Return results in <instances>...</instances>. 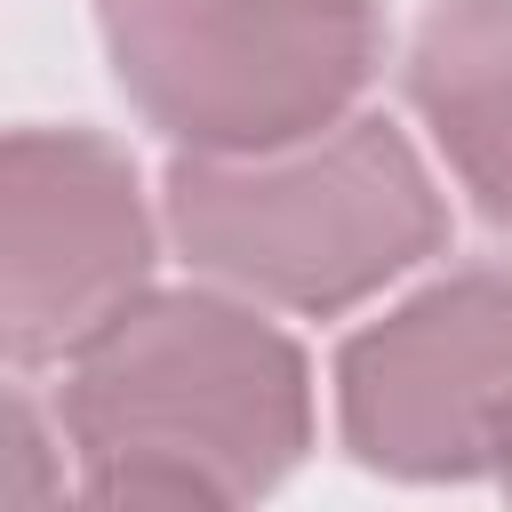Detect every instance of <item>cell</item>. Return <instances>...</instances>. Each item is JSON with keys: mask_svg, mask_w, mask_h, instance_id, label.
<instances>
[{"mask_svg": "<svg viewBox=\"0 0 512 512\" xmlns=\"http://www.w3.org/2000/svg\"><path fill=\"white\" fill-rule=\"evenodd\" d=\"M512 416V264H472L336 352V424L368 472L480 480Z\"/></svg>", "mask_w": 512, "mask_h": 512, "instance_id": "277c9868", "label": "cell"}, {"mask_svg": "<svg viewBox=\"0 0 512 512\" xmlns=\"http://www.w3.org/2000/svg\"><path fill=\"white\" fill-rule=\"evenodd\" d=\"M496 480H504V496H512V416H504V432H496Z\"/></svg>", "mask_w": 512, "mask_h": 512, "instance_id": "52a82bcc", "label": "cell"}, {"mask_svg": "<svg viewBox=\"0 0 512 512\" xmlns=\"http://www.w3.org/2000/svg\"><path fill=\"white\" fill-rule=\"evenodd\" d=\"M136 160L96 128H16L0 144V344L16 368L72 360L152 280Z\"/></svg>", "mask_w": 512, "mask_h": 512, "instance_id": "5b68a950", "label": "cell"}, {"mask_svg": "<svg viewBox=\"0 0 512 512\" xmlns=\"http://www.w3.org/2000/svg\"><path fill=\"white\" fill-rule=\"evenodd\" d=\"M400 80L472 208L512 232V0L424 8Z\"/></svg>", "mask_w": 512, "mask_h": 512, "instance_id": "8992f818", "label": "cell"}, {"mask_svg": "<svg viewBox=\"0 0 512 512\" xmlns=\"http://www.w3.org/2000/svg\"><path fill=\"white\" fill-rule=\"evenodd\" d=\"M120 96L176 152H280L352 120L376 0H96Z\"/></svg>", "mask_w": 512, "mask_h": 512, "instance_id": "3957f363", "label": "cell"}, {"mask_svg": "<svg viewBox=\"0 0 512 512\" xmlns=\"http://www.w3.org/2000/svg\"><path fill=\"white\" fill-rule=\"evenodd\" d=\"M160 208L192 272L312 320L368 304L448 248V200L384 112L280 152H176Z\"/></svg>", "mask_w": 512, "mask_h": 512, "instance_id": "7a4b0ae2", "label": "cell"}, {"mask_svg": "<svg viewBox=\"0 0 512 512\" xmlns=\"http://www.w3.org/2000/svg\"><path fill=\"white\" fill-rule=\"evenodd\" d=\"M56 416L96 504H256L312 448V368L256 304L144 288L72 344Z\"/></svg>", "mask_w": 512, "mask_h": 512, "instance_id": "6da1fadb", "label": "cell"}]
</instances>
